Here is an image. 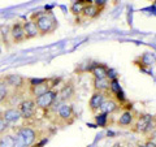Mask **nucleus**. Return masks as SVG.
Instances as JSON below:
<instances>
[{
	"label": "nucleus",
	"mask_w": 156,
	"mask_h": 147,
	"mask_svg": "<svg viewBox=\"0 0 156 147\" xmlns=\"http://www.w3.org/2000/svg\"><path fill=\"white\" fill-rule=\"evenodd\" d=\"M34 17H35V20H33V21H35L39 29V34H42V35L52 33L57 27L56 18L52 13H39L34 14Z\"/></svg>",
	"instance_id": "1"
},
{
	"label": "nucleus",
	"mask_w": 156,
	"mask_h": 147,
	"mask_svg": "<svg viewBox=\"0 0 156 147\" xmlns=\"http://www.w3.org/2000/svg\"><path fill=\"white\" fill-rule=\"evenodd\" d=\"M14 139L16 147H31L37 141V131L30 126H21L17 129Z\"/></svg>",
	"instance_id": "2"
},
{
	"label": "nucleus",
	"mask_w": 156,
	"mask_h": 147,
	"mask_svg": "<svg viewBox=\"0 0 156 147\" xmlns=\"http://www.w3.org/2000/svg\"><path fill=\"white\" fill-rule=\"evenodd\" d=\"M51 109L55 112V115L64 122H72L74 119V112H73V107L66 102H55Z\"/></svg>",
	"instance_id": "3"
},
{
	"label": "nucleus",
	"mask_w": 156,
	"mask_h": 147,
	"mask_svg": "<svg viewBox=\"0 0 156 147\" xmlns=\"http://www.w3.org/2000/svg\"><path fill=\"white\" fill-rule=\"evenodd\" d=\"M56 96H57L56 90H48L43 95L34 98V102H35V104H37V108L50 109L53 106V103L56 102Z\"/></svg>",
	"instance_id": "4"
},
{
	"label": "nucleus",
	"mask_w": 156,
	"mask_h": 147,
	"mask_svg": "<svg viewBox=\"0 0 156 147\" xmlns=\"http://www.w3.org/2000/svg\"><path fill=\"white\" fill-rule=\"evenodd\" d=\"M154 129V119L151 115L139 116L134 122V130L136 133H147Z\"/></svg>",
	"instance_id": "5"
},
{
	"label": "nucleus",
	"mask_w": 156,
	"mask_h": 147,
	"mask_svg": "<svg viewBox=\"0 0 156 147\" xmlns=\"http://www.w3.org/2000/svg\"><path fill=\"white\" fill-rule=\"evenodd\" d=\"M18 111L21 113V119L30 120L31 117L35 115L37 111V104L34 99H23L18 106Z\"/></svg>",
	"instance_id": "6"
},
{
	"label": "nucleus",
	"mask_w": 156,
	"mask_h": 147,
	"mask_svg": "<svg viewBox=\"0 0 156 147\" xmlns=\"http://www.w3.org/2000/svg\"><path fill=\"white\" fill-rule=\"evenodd\" d=\"M2 81L5 83L8 87H12L14 90H21L23 86H25V78L20 74H7L2 78Z\"/></svg>",
	"instance_id": "7"
},
{
	"label": "nucleus",
	"mask_w": 156,
	"mask_h": 147,
	"mask_svg": "<svg viewBox=\"0 0 156 147\" xmlns=\"http://www.w3.org/2000/svg\"><path fill=\"white\" fill-rule=\"evenodd\" d=\"M48 90H52L51 87V78H46L43 82L38 83V85H34V86H29V92L33 98H37V96H41L43 95L44 92H47Z\"/></svg>",
	"instance_id": "8"
},
{
	"label": "nucleus",
	"mask_w": 156,
	"mask_h": 147,
	"mask_svg": "<svg viewBox=\"0 0 156 147\" xmlns=\"http://www.w3.org/2000/svg\"><path fill=\"white\" fill-rule=\"evenodd\" d=\"M74 86L72 83H66L61 87L60 91H57V96H56V102H68L70 100L73 95H74Z\"/></svg>",
	"instance_id": "9"
},
{
	"label": "nucleus",
	"mask_w": 156,
	"mask_h": 147,
	"mask_svg": "<svg viewBox=\"0 0 156 147\" xmlns=\"http://www.w3.org/2000/svg\"><path fill=\"white\" fill-rule=\"evenodd\" d=\"M105 99H107V98H105V92H101V91H95L94 94L91 95L90 100H89L90 109H91L92 112H96V111H99L100 106L103 104Z\"/></svg>",
	"instance_id": "10"
},
{
	"label": "nucleus",
	"mask_w": 156,
	"mask_h": 147,
	"mask_svg": "<svg viewBox=\"0 0 156 147\" xmlns=\"http://www.w3.org/2000/svg\"><path fill=\"white\" fill-rule=\"evenodd\" d=\"M11 37L13 39V42L21 43L22 41H25V31H23V25L21 22H14L11 26Z\"/></svg>",
	"instance_id": "11"
},
{
	"label": "nucleus",
	"mask_w": 156,
	"mask_h": 147,
	"mask_svg": "<svg viewBox=\"0 0 156 147\" xmlns=\"http://www.w3.org/2000/svg\"><path fill=\"white\" fill-rule=\"evenodd\" d=\"M0 115L3 116V119L5 120L8 124H16V122L21 120V113H20L18 108H16V107H11V108L5 109Z\"/></svg>",
	"instance_id": "12"
},
{
	"label": "nucleus",
	"mask_w": 156,
	"mask_h": 147,
	"mask_svg": "<svg viewBox=\"0 0 156 147\" xmlns=\"http://www.w3.org/2000/svg\"><path fill=\"white\" fill-rule=\"evenodd\" d=\"M23 31H25V37L26 39H33L39 35V29L37 26L35 21H33V20H29V21L23 22Z\"/></svg>",
	"instance_id": "13"
},
{
	"label": "nucleus",
	"mask_w": 156,
	"mask_h": 147,
	"mask_svg": "<svg viewBox=\"0 0 156 147\" xmlns=\"http://www.w3.org/2000/svg\"><path fill=\"white\" fill-rule=\"evenodd\" d=\"M109 80L108 78H94V89L95 91L107 92L109 90Z\"/></svg>",
	"instance_id": "14"
},
{
	"label": "nucleus",
	"mask_w": 156,
	"mask_h": 147,
	"mask_svg": "<svg viewBox=\"0 0 156 147\" xmlns=\"http://www.w3.org/2000/svg\"><path fill=\"white\" fill-rule=\"evenodd\" d=\"M117 102H115V100H112V99H109V100H104V103L100 106V108H99V111L100 112H103V113H107V115H109V113H113V112L117 109Z\"/></svg>",
	"instance_id": "15"
},
{
	"label": "nucleus",
	"mask_w": 156,
	"mask_h": 147,
	"mask_svg": "<svg viewBox=\"0 0 156 147\" xmlns=\"http://www.w3.org/2000/svg\"><path fill=\"white\" fill-rule=\"evenodd\" d=\"M134 124V115L130 111H124L119 119V125L121 126H129Z\"/></svg>",
	"instance_id": "16"
},
{
	"label": "nucleus",
	"mask_w": 156,
	"mask_h": 147,
	"mask_svg": "<svg viewBox=\"0 0 156 147\" xmlns=\"http://www.w3.org/2000/svg\"><path fill=\"white\" fill-rule=\"evenodd\" d=\"M99 13H100V8L96 7L95 4H89V5H85L83 12H82V14H83L85 17H87V18H95Z\"/></svg>",
	"instance_id": "17"
},
{
	"label": "nucleus",
	"mask_w": 156,
	"mask_h": 147,
	"mask_svg": "<svg viewBox=\"0 0 156 147\" xmlns=\"http://www.w3.org/2000/svg\"><path fill=\"white\" fill-rule=\"evenodd\" d=\"M139 61L142 66H151L156 63V53L154 52H146L139 57Z\"/></svg>",
	"instance_id": "18"
},
{
	"label": "nucleus",
	"mask_w": 156,
	"mask_h": 147,
	"mask_svg": "<svg viewBox=\"0 0 156 147\" xmlns=\"http://www.w3.org/2000/svg\"><path fill=\"white\" fill-rule=\"evenodd\" d=\"M107 72H108V69H107L104 65L99 64V63H96L94 65V68L91 69V73L94 74V78H105Z\"/></svg>",
	"instance_id": "19"
},
{
	"label": "nucleus",
	"mask_w": 156,
	"mask_h": 147,
	"mask_svg": "<svg viewBox=\"0 0 156 147\" xmlns=\"http://www.w3.org/2000/svg\"><path fill=\"white\" fill-rule=\"evenodd\" d=\"M0 147H16V139L12 134H3L0 137Z\"/></svg>",
	"instance_id": "20"
},
{
	"label": "nucleus",
	"mask_w": 156,
	"mask_h": 147,
	"mask_svg": "<svg viewBox=\"0 0 156 147\" xmlns=\"http://www.w3.org/2000/svg\"><path fill=\"white\" fill-rule=\"evenodd\" d=\"M9 96V87L0 80V104L4 103Z\"/></svg>",
	"instance_id": "21"
},
{
	"label": "nucleus",
	"mask_w": 156,
	"mask_h": 147,
	"mask_svg": "<svg viewBox=\"0 0 156 147\" xmlns=\"http://www.w3.org/2000/svg\"><path fill=\"white\" fill-rule=\"evenodd\" d=\"M95 122L98 126H105L107 122H108V115L103 113V112H99V113L95 116Z\"/></svg>",
	"instance_id": "22"
},
{
	"label": "nucleus",
	"mask_w": 156,
	"mask_h": 147,
	"mask_svg": "<svg viewBox=\"0 0 156 147\" xmlns=\"http://www.w3.org/2000/svg\"><path fill=\"white\" fill-rule=\"evenodd\" d=\"M109 90H111V92L112 94H117L119 91H121L122 89H121V85H120V82H119V80H112L111 82H109Z\"/></svg>",
	"instance_id": "23"
},
{
	"label": "nucleus",
	"mask_w": 156,
	"mask_h": 147,
	"mask_svg": "<svg viewBox=\"0 0 156 147\" xmlns=\"http://www.w3.org/2000/svg\"><path fill=\"white\" fill-rule=\"evenodd\" d=\"M0 34H2V39L4 43L8 42V35H11V26L8 25H3L0 27Z\"/></svg>",
	"instance_id": "24"
},
{
	"label": "nucleus",
	"mask_w": 156,
	"mask_h": 147,
	"mask_svg": "<svg viewBox=\"0 0 156 147\" xmlns=\"http://www.w3.org/2000/svg\"><path fill=\"white\" fill-rule=\"evenodd\" d=\"M83 8H85L83 4L76 2V3H73V5H72V8H70V12H72L73 14H81L82 12H83Z\"/></svg>",
	"instance_id": "25"
},
{
	"label": "nucleus",
	"mask_w": 156,
	"mask_h": 147,
	"mask_svg": "<svg viewBox=\"0 0 156 147\" xmlns=\"http://www.w3.org/2000/svg\"><path fill=\"white\" fill-rule=\"evenodd\" d=\"M9 128V124L3 119V116L0 115V134H4L5 133V130Z\"/></svg>",
	"instance_id": "26"
},
{
	"label": "nucleus",
	"mask_w": 156,
	"mask_h": 147,
	"mask_svg": "<svg viewBox=\"0 0 156 147\" xmlns=\"http://www.w3.org/2000/svg\"><path fill=\"white\" fill-rule=\"evenodd\" d=\"M115 96H116V100H117V102H120V103H122V102L126 100V96H125V94H124V91H122V90L119 91L117 94H115Z\"/></svg>",
	"instance_id": "27"
},
{
	"label": "nucleus",
	"mask_w": 156,
	"mask_h": 147,
	"mask_svg": "<svg viewBox=\"0 0 156 147\" xmlns=\"http://www.w3.org/2000/svg\"><path fill=\"white\" fill-rule=\"evenodd\" d=\"M107 78H108L109 81H112V80H116V78H117L116 72H115V70H112V69H108V72H107Z\"/></svg>",
	"instance_id": "28"
},
{
	"label": "nucleus",
	"mask_w": 156,
	"mask_h": 147,
	"mask_svg": "<svg viewBox=\"0 0 156 147\" xmlns=\"http://www.w3.org/2000/svg\"><path fill=\"white\" fill-rule=\"evenodd\" d=\"M92 4H95L96 7L101 8V7H104L107 4V0H94V3H92Z\"/></svg>",
	"instance_id": "29"
},
{
	"label": "nucleus",
	"mask_w": 156,
	"mask_h": 147,
	"mask_svg": "<svg viewBox=\"0 0 156 147\" xmlns=\"http://www.w3.org/2000/svg\"><path fill=\"white\" fill-rule=\"evenodd\" d=\"M144 147H156V145L154 143V142H147V143H146V146Z\"/></svg>",
	"instance_id": "30"
},
{
	"label": "nucleus",
	"mask_w": 156,
	"mask_h": 147,
	"mask_svg": "<svg viewBox=\"0 0 156 147\" xmlns=\"http://www.w3.org/2000/svg\"><path fill=\"white\" fill-rule=\"evenodd\" d=\"M0 55H2V46H0Z\"/></svg>",
	"instance_id": "31"
},
{
	"label": "nucleus",
	"mask_w": 156,
	"mask_h": 147,
	"mask_svg": "<svg viewBox=\"0 0 156 147\" xmlns=\"http://www.w3.org/2000/svg\"><path fill=\"white\" fill-rule=\"evenodd\" d=\"M113 147H120V146H119V145H116V146H113Z\"/></svg>",
	"instance_id": "32"
}]
</instances>
